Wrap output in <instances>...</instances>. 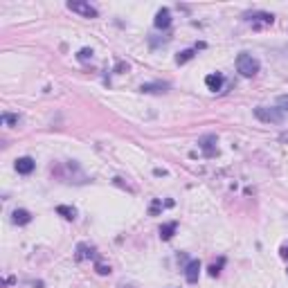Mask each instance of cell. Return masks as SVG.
Wrapping results in <instances>:
<instances>
[{"instance_id":"6da1fadb","label":"cell","mask_w":288,"mask_h":288,"mask_svg":"<svg viewBox=\"0 0 288 288\" xmlns=\"http://www.w3.org/2000/svg\"><path fill=\"white\" fill-rule=\"evenodd\" d=\"M259 68H261L259 58H254L252 54L241 52V54L236 56V70L241 72L243 76H254L256 72H259Z\"/></svg>"},{"instance_id":"7a4b0ae2","label":"cell","mask_w":288,"mask_h":288,"mask_svg":"<svg viewBox=\"0 0 288 288\" xmlns=\"http://www.w3.org/2000/svg\"><path fill=\"white\" fill-rule=\"evenodd\" d=\"M254 117L259 122H264V124H282L284 110H279V108H268V106H256Z\"/></svg>"},{"instance_id":"3957f363","label":"cell","mask_w":288,"mask_h":288,"mask_svg":"<svg viewBox=\"0 0 288 288\" xmlns=\"http://www.w3.org/2000/svg\"><path fill=\"white\" fill-rule=\"evenodd\" d=\"M68 9L79 14V16H84V18H97V9L88 2H81V0H70V2H68Z\"/></svg>"},{"instance_id":"277c9868","label":"cell","mask_w":288,"mask_h":288,"mask_svg":"<svg viewBox=\"0 0 288 288\" xmlns=\"http://www.w3.org/2000/svg\"><path fill=\"white\" fill-rule=\"evenodd\" d=\"M198 146H200L205 158H214L216 153H218V148H216V135H212V133L202 135V138L198 140Z\"/></svg>"},{"instance_id":"5b68a950","label":"cell","mask_w":288,"mask_h":288,"mask_svg":"<svg viewBox=\"0 0 288 288\" xmlns=\"http://www.w3.org/2000/svg\"><path fill=\"white\" fill-rule=\"evenodd\" d=\"M248 20L252 22L254 27H259V25H272L274 22V16L272 14H268V12H254V14H248Z\"/></svg>"},{"instance_id":"8992f818","label":"cell","mask_w":288,"mask_h":288,"mask_svg":"<svg viewBox=\"0 0 288 288\" xmlns=\"http://www.w3.org/2000/svg\"><path fill=\"white\" fill-rule=\"evenodd\" d=\"M198 274H200V261L198 259H192L184 268V277H187L189 284H196L198 282Z\"/></svg>"},{"instance_id":"52a82bcc","label":"cell","mask_w":288,"mask_h":288,"mask_svg":"<svg viewBox=\"0 0 288 288\" xmlns=\"http://www.w3.org/2000/svg\"><path fill=\"white\" fill-rule=\"evenodd\" d=\"M34 166H36V162L32 160L30 156H25V158H18L16 160V171L20 176H30L32 171H34Z\"/></svg>"},{"instance_id":"ba28073f","label":"cell","mask_w":288,"mask_h":288,"mask_svg":"<svg viewBox=\"0 0 288 288\" xmlns=\"http://www.w3.org/2000/svg\"><path fill=\"white\" fill-rule=\"evenodd\" d=\"M153 22H156L158 30H169V25H171V12L166 7H162L160 12L156 14V20H153Z\"/></svg>"},{"instance_id":"9c48e42d","label":"cell","mask_w":288,"mask_h":288,"mask_svg":"<svg viewBox=\"0 0 288 288\" xmlns=\"http://www.w3.org/2000/svg\"><path fill=\"white\" fill-rule=\"evenodd\" d=\"M140 90L142 92H151V94H162L169 90V84H160V81H156V84H142Z\"/></svg>"},{"instance_id":"30bf717a","label":"cell","mask_w":288,"mask_h":288,"mask_svg":"<svg viewBox=\"0 0 288 288\" xmlns=\"http://www.w3.org/2000/svg\"><path fill=\"white\" fill-rule=\"evenodd\" d=\"M205 86L212 90V92H218V90L223 88V74H218V72H216V74H207Z\"/></svg>"},{"instance_id":"8fae6325","label":"cell","mask_w":288,"mask_h":288,"mask_svg":"<svg viewBox=\"0 0 288 288\" xmlns=\"http://www.w3.org/2000/svg\"><path fill=\"white\" fill-rule=\"evenodd\" d=\"M12 223L14 225H27V223H32V214L27 210H14L12 212Z\"/></svg>"},{"instance_id":"7c38bea8","label":"cell","mask_w":288,"mask_h":288,"mask_svg":"<svg viewBox=\"0 0 288 288\" xmlns=\"http://www.w3.org/2000/svg\"><path fill=\"white\" fill-rule=\"evenodd\" d=\"M84 259H94V248L88 246V243H79L76 246V261H84Z\"/></svg>"},{"instance_id":"4fadbf2b","label":"cell","mask_w":288,"mask_h":288,"mask_svg":"<svg viewBox=\"0 0 288 288\" xmlns=\"http://www.w3.org/2000/svg\"><path fill=\"white\" fill-rule=\"evenodd\" d=\"M176 230H178V223H176V220H171V223H164V225L160 228V238H162V241H169V238L176 234Z\"/></svg>"},{"instance_id":"5bb4252c","label":"cell","mask_w":288,"mask_h":288,"mask_svg":"<svg viewBox=\"0 0 288 288\" xmlns=\"http://www.w3.org/2000/svg\"><path fill=\"white\" fill-rule=\"evenodd\" d=\"M56 214H61L63 218H68V220H74L76 212H74V207H68V205H58V207H56Z\"/></svg>"},{"instance_id":"9a60e30c","label":"cell","mask_w":288,"mask_h":288,"mask_svg":"<svg viewBox=\"0 0 288 288\" xmlns=\"http://www.w3.org/2000/svg\"><path fill=\"white\" fill-rule=\"evenodd\" d=\"M194 54H196V50H182V52H180L178 56H176V63H178V66H182V63L192 61Z\"/></svg>"},{"instance_id":"2e32d148","label":"cell","mask_w":288,"mask_h":288,"mask_svg":"<svg viewBox=\"0 0 288 288\" xmlns=\"http://www.w3.org/2000/svg\"><path fill=\"white\" fill-rule=\"evenodd\" d=\"M2 124L4 126H14V124H18V115H12V112H2Z\"/></svg>"},{"instance_id":"e0dca14e","label":"cell","mask_w":288,"mask_h":288,"mask_svg":"<svg viewBox=\"0 0 288 288\" xmlns=\"http://www.w3.org/2000/svg\"><path fill=\"white\" fill-rule=\"evenodd\" d=\"M76 58H79V61H90V58H92V50H90V48H81L79 52H76Z\"/></svg>"},{"instance_id":"ac0fdd59","label":"cell","mask_w":288,"mask_h":288,"mask_svg":"<svg viewBox=\"0 0 288 288\" xmlns=\"http://www.w3.org/2000/svg\"><path fill=\"white\" fill-rule=\"evenodd\" d=\"M277 108H279V110H288V94H279V97H277Z\"/></svg>"},{"instance_id":"d6986e66","label":"cell","mask_w":288,"mask_h":288,"mask_svg":"<svg viewBox=\"0 0 288 288\" xmlns=\"http://www.w3.org/2000/svg\"><path fill=\"white\" fill-rule=\"evenodd\" d=\"M223 264H225V259H220L218 264H212V266H210V274H212V277H216V274L220 272V268H223Z\"/></svg>"},{"instance_id":"ffe728a7","label":"cell","mask_w":288,"mask_h":288,"mask_svg":"<svg viewBox=\"0 0 288 288\" xmlns=\"http://www.w3.org/2000/svg\"><path fill=\"white\" fill-rule=\"evenodd\" d=\"M94 268H97L99 274H108V272H110V266H104V264H99V261L94 264Z\"/></svg>"},{"instance_id":"44dd1931","label":"cell","mask_w":288,"mask_h":288,"mask_svg":"<svg viewBox=\"0 0 288 288\" xmlns=\"http://www.w3.org/2000/svg\"><path fill=\"white\" fill-rule=\"evenodd\" d=\"M279 252H282L284 259H288V243H286V246H282V250H279Z\"/></svg>"},{"instance_id":"7402d4cb","label":"cell","mask_w":288,"mask_h":288,"mask_svg":"<svg viewBox=\"0 0 288 288\" xmlns=\"http://www.w3.org/2000/svg\"><path fill=\"white\" fill-rule=\"evenodd\" d=\"M286 272H288V270H286Z\"/></svg>"}]
</instances>
